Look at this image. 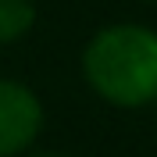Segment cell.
Returning a JSON list of instances; mask_svg holds the SVG:
<instances>
[{
	"label": "cell",
	"mask_w": 157,
	"mask_h": 157,
	"mask_svg": "<svg viewBox=\"0 0 157 157\" xmlns=\"http://www.w3.org/2000/svg\"><path fill=\"white\" fill-rule=\"evenodd\" d=\"M89 86L118 107L157 100V32L143 25H111L89 39L82 57Z\"/></svg>",
	"instance_id": "obj_1"
},
{
	"label": "cell",
	"mask_w": 157,
	"mask_h": 157,
	"mask_svg": "<svg viewBox=\"0 0 157 157\" xmlns=\"http://www.w3.org/2000/svg\"><path fill=\"white\" fill-rule=\"evenodd\" d=\"M43 107L32 89L0 78V157H14L39 136Z\"/></svg>",
	"instance_id": "obj_2"
},
{
	"label": "cell",
	"mask_w": 157,
	"mask_h": 157,
	"mask_svg": "<svg viewBox=\"0 0 157 157\" xmlns=\"http://www.w3.org/2000/svg\"><path fill=\"white\" fill-rule=\"evenodd\" d=\"M36 21L32 0H0V43L21 39Z\"/></svg>",
	"instance_id": "obj_3"
},
{
	"label": "cell",
	"mask_w": 157,
	"mask_h": 157,
	"mask_svg": "<svg viewBox=\"0 0 157 157\" xmlns=\"http://www.w3.org/2000/svg\"><path fill=\"white\" fill-rule=\"evenodd\" d=\"M39 157H50V154H39Z\"/></svg>",
	"instance_id": "obj_4"
}]
</instances>
